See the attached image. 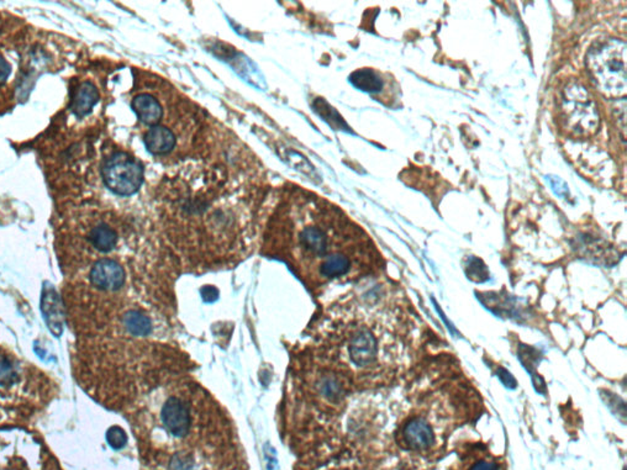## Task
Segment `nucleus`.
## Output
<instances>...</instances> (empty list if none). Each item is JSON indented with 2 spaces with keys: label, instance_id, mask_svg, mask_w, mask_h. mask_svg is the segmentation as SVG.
<instances>
[{
  "label": "nucleus",
  "instance_id": "nucleus-18",
  "mask_svg": "<svg viewBox=\"0 0 627 470\" xmlns=\"http://www.w3.org/2000/svg\"><path fill=\"white\" fill-rule=\"evenodd\" d=\"M470 470H497V464L492 462H479Z\"/></svg>",
  "mask_w": 627,
  "mask_h": 470
},
{
  "label": "nucleus",
  "instance_id": "nucleus-10",
  "mask_svg": "<svg viewBox=\"0 0 627 470\" xmlns=\"http://www.w3.org/2000/svg\"><path fill=\"white\" fill-rule=\"evenodd\" d=\"M351 82L361 91H367L371 94L380 93L383 91L384 79L378 72L373 69H359L350 77Z\"/></svg>",
  "mask_w": 627,
  "mask_h": 470
},
{
  "label": "nucleus",
  "instance_id": "nucleus-1",
  "mask_svg": "<svg viewBox=\"0 0 627 470\" xmlns=\"http://www.w3.org/2000/svg\"><path fill=\"white\" fill-rule=\"evenodd\" d=\"M587 67L599 91L606 98L626 96V45L609 39L595 45L587 55Z\"/></svg>",
  "mask_w": 627,
  "mask_h": 470
},
{
  "label": "nucleus",
  "instance_id": "nucleus-15",
  "mask_svg": "<svg viewBox=\"0 0 627 470\" xmlns=\"http://www.w3.org/2000/svg\"><path fill=\"white\" fill-rule=\"evenodd\" d=\"M172 470H194L192 459L189 457L176 456L171 464Z\"/></svg>",
  "mask_w": 627,
  "mask_h": 470
},
{
  "label": "nucleus",
  "instance_id": "nucleus-11",
  "mask_svg": "<svg viewBox=\"0 0 627 470\" xmlns=\"http://www.w3.org/2000/svg\"><path fill=\"white\" fill-rule=\"evenodd\" d=\"M89 241L96 251L106 253L115 248L118 235L111 226L101 224L91 231Z\"/></svg>",
  "mask_w": 627,
  "mask_h": 470
},
{
  "label": "nucleus",
  "instance_id": "nucleus-16",
  "mask_svg": "<svg viewBox=\"0 0 627 470\" xmlns=\"http://www.w3.org/2000/svg\"><path fill=\"white\" fill-rule=\"evenodd\" d=\"M497 374L499 375V378L502 379L504 384L507 385L508 388H515L516 386V382H515V378L512 377L510 373H509L508 370L503 369V368H499L498 372H497Z\"/></svg>",
  "mask_w": 627,
  "mask_h": 470
},
{
  "label": "nucleus",
  "instance_id": "nucleus-9",
  "mask_svg": "<svg viewBox=\"0 0 627 470\" xmlns=\"http://www.w3.org/2000/svg\"><path fill=\"white\" fill-rule=\"evenodd\" d=\"M98 101H99V91L96 89V86L91 82L81 83V86L78 88V91L73 98L71 109L77 116H86L91 114Z\"/></svg>",
  "mask_w": 627,
  "mask_h": 470
},
{
  "label": "nucleus",
  "instance_id": "nucleus-3",
  "mask_svg": "<svg viewBox=\"0 0 627 470\" xmlns=\"http://www.w3.org/2000/svg\"><path fill=\"white\" fill-rule=\"evenodd\" d=\"M103 179L109 190L121 197H129L144 183V166L130 154H113L103 167Z\"/></svg>",
  "mask_w": 627,
  "mask_h": 470
},
{
  "label": "nucleus",
  "instance_id": "nucleus-6",
  "mask_svg": "<svg viewBox=\"0 0 627 470\" xmlns=\"http://www.w3.org/2000/svg\"><path fill=\"white\" fill-rule=\"evenodd\" d=\"M375 352H377V343L371 332H358L351 342V360L357 365L364 367L372 363L375 360Z\"/></svg>",
  "mask_w": 627,
  "mask_h": 470
},
{
  "label": "nucleus",
  "instance_id": "nucleus-13",
  "mask_svg": "<svg viewBox=\"0 0 627 470\" xmlns=\"http://www.w3.org/2000/svg\"><path fill=\"white\" fill-rule=\"evenodd\" d=\"M106 440H108V443L111 445V448L121 449L126 445L128 436H126V433H125L123 428L114 426L106 433Z\"/></svg>",
  "mask_w": 627,
  "mask_h": 470
},
{
  "label": "nucleus",
  "instance_id": "nucleus-4",
  "mask_svg": "<svg viewBox=\"0 0 627 470\" xmlns=\"http://www.w3.org/2000/svg\"><path fill=\"white\" fill-rule=\"evenodd\" d=\"M91 282L106 292L119 290L125 283V270L115 260L101 259L91 270Z\"/></svg>",
  "mask_w": 627,
  "mask_h": 470
},
{
  "label": "nucleus",
  "instance_id": "nucleus-7",
  "mask_svg": "<svg viewBox=\"0 0 627 470\" xmlns=\"http://www.w3.org/2000/svg\"><path fill=\"white\" fill-rule=\"evenodd\" d=\"M407 446L415 451H425L434 445L435 436L431 428L422 420H412L404 428Z\"/></svg>",
  "mask_w": 627,
  "mask_h": 470
},
{
  "label": "nucleus",
  "instance_id": "nucleus-5",
  "mask_svg": "<svg viewBox=\"0 0 627 470\" xmlns=\"http://www.w3.org/2000/svg\"><path fill=\"white\" fill-rule=\"evenodd\" d=\"M162 420L168 431L174 436L186 435L189 428L191 418L187 406L178 399H169L162 410Z\"/></svg>",
  "mask_w": 627,
  "mask_h": 470
},
{
  "label": "nucleus",
  "instance_id": "nucleus-8",
  "mask_svg": "<svg viewBox=\"0 0 627 470\" xmlns=\"http://www.w3.org/2000/svg\"><path fill=\"white\" fill-rule=\"evenodd\" d=\"M43 316L47 321V325L53 335H61L62 332V314L60 307V298L57 293L52 288L48 289V292L43 290V302H41Z\"/></svg>",
  "mask_w": 627,
  "mask_h": 470
},
{
  "label": "nucleus",
  "instance_id": "nucleus-17",
  "mask_svg": "<svg viewBox=\"0 0 627 470\" xmlns=\"http://www.w3.org/2000/svg\"><path fill=\"white\" fill-rule=\"evenodd\" d=\"M10 73H11V67H10L9 62L3 56H0V84L6 82Z\"/></svg>",
  "mask_w": 627,
  "mask_h": 470
},
{
  "label": "nucleus",
  "instance_id": "nucleus-2",
  "mask_svg": "<svg viewBox=\"0 0 627 470\" xmlns=\"http://www.w3.org/2000/svg\"><path fill=\"white\" fill-rule=\"evenodd\" d=\"M558 119L565 134L587 139L599 129L598 108L582 83H567L558 96Z\"/></svg>",
  "mask_w": 627,
  "mask_h": 470
},
{
  "label": "nucleus",
  "instance_id": "nucleus-14",
  "mask_svg": "<svg viewBox=\"0 0 627 470\" xmlns=\"http://www.w3.org/2000/svg\"><path fill=\"white\" fill-rule=\"evenodd\" d=\"M14 378L15 373L11 365L5 360H0V384H6Z\"/></svg>",
  "mask_w": 627,
  "mask_h": 470
},
{
  "label": "nucleus",
  "instance_id": "nucleus-12",
  "mask_svg": "<svg viewBox=\"0 0 627 470\" xmlns=\"http://www.w3.org/2000/svg\"><path fill=\"white\" fill-rule=\"evenodd\" d=\"M124 325L128 331L136 336H145L152 330L149 317L139 311H129L125 314Z\"/></svg>",
  "mask_w": 627,
  "mask_h": 470
}]
</instances>
